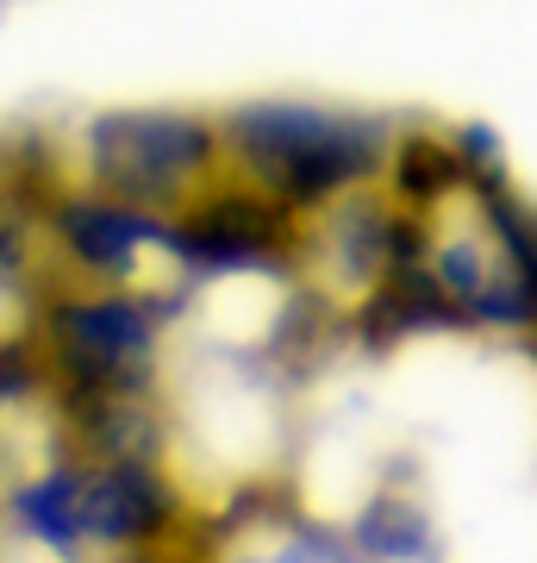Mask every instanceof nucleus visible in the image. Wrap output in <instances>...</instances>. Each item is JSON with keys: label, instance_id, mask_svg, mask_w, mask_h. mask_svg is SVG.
Returning <instances> with one entry per match:
<instances>
[{"label": "nucleus", "instance_id": "9d476101", "mask_svg": "<svg viewBox=\"0 0 537 563\" xmlns=\"http://www.w3.org/2000/svg\"><path fill=\"white\" fill-rule=\"evenodd\" d=\"M51 376L44 363V344L38 339H20V332H0V407L13 401H32Z\"/></svg>", "mask_w": 537, "mask_h": 563}, {"label": "nucleus", "instance_id": "6e6552de", "mask_svg": "<svg viewBox=\"0 0 537 563\" xmlns=\"http://www.w3.org/2000/svg\"><path fill=\"white\" fill-rule=\"evenodd\" d=\"M220 563H362V558L325 526H281V532L232 544Z\"/></svg>", "mask_w": 537, "mask_h": 563}, {"label": "nucleus", "instance_id": "423d86ee", "mask_svg": "<svg viewBox=\"0 0 537 563\" xmlns=\"http://www.w3.org/2000/svg\"><path fill=\"white\" fill-rule=\"evenodd\" d=\"M81 476H88V463H51L38 476H25L7 507H13V520H20L25 539H38L44 551H57V558H76L81 551V526H76V501H81Z\"/></svg>", "mask_w": 537, "mask_h": 563}, {"label": "nucleus", "instance_id": "1a4fd4ad", "mask_svg": "<svg viewBox=\"0 0 537 563\" xmlns=\"http://www.w3.org/2000/svg\"><path fill=\"white\" fill-rule=\"evenodd\" d=\"M462 325H481V332H537V301L500 269L476 301H462Z\"/></svg>", "mask_w": 537, "mask_h": 563}, {"label": "nucleus", "instance_id": "f257e3e1", "mask_svg": "<svg viewBox=\"0 0 537 563\" xmlns=\"http://www.w3.org/2000/svg\"><path fill=\"white\" fill-rule=\"evenodd\" d=\"M225 169L262 188L288 213L313 220L332 201L376 188L388 163V125L306 101H250L220 113Z\"/></svg>", "mask_w": 537, "mask_h": 563}, {"label": "nucleus", "instance_id": "7ed1b4c3", "mask_svg": "<svg viewBox=\"0 0 537 563\" xmlns=\"http://www.w3.org/2000/svg\"><path fill=\"white\" fill-rule=\"evenodd\" d=\"M51 239L69 263H76L88 288H150V263H176V225L144 207H120L100 195H63L51 201Z\"/></svg>", "mask_w": 537, "mask_h": 563}, {"label": "nucleus", "instance_id": "f03ea898", "mask_svg": "<svg viewBox=\"0 0 537 563\" xmlns=\"http://www.w3.org/2000/svg\"><path fill=\"white\" fill-rule=\"evenodd\" d=\"M225 176L220 113L200 107H125L88 125V181L100 201L176 220L200 188Z\"/></svg>", "mask_w": 537, "mask_h": 563}, {"label": "nucleus", "instance_id": "0eeeda50", "mask_svg": "<svg viewBox=\"0 0 537 563\" xmlns=\"http://www.w3.org/2000/svg\"><path fill=\"white\" fill-rule=\"evenodd\" d=\"M350 551L362 563H425L432 558V514L413 501V495H394L381 488L350 514Z\"/></svg>", "mask_w": 537, "mask_h": 563}, {"label": "nucleus", "instance_id": "39448f33", "mask_svg": "<svg viewBox=\"0 0 537 563\" xmlns=\"http://www.w3.org/2000/svg\"><path fill=\"white\" fill-rule=\"evenodd\" d=\"M381 176H388V188H381L388 207L418 213V220H432L438 207H450L457 195H469L457 151H450L438 132H400V139H388V163H381Z\"/></svg>", "mask_w": 537, "mask_h": 563}, {"label": "nucleus", "instance_id": "20e7f679", "mask_svg": "<svg viewBox=\"0 0 537 563\" xmlns=\"http://www.w3.org/2000/svg\"><path fill=\"white\" fill-rule=\"evenodd\" d=\"M181 520V483L163 463H100L81 476V501H76V526L81 544L100 551H157Z\"/></svg>", "mask_w": 537, "mask_h": 563}]
</instances>
